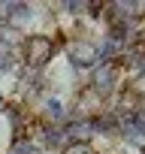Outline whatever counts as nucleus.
<instances>
[{
	"mask_svg": "<svg viewBox=\"0 0 145 154\" xmlns=\"http://www.w3.org/2000/svg\"><path fill=\"white\" fill-rule=\"evenodd\" d=\"M18 57H21L24 66L42 69V66H48L54 60V39L48 33H39V30L24 33L21 36V45H18Z\"/></svg>",
	"mask_w": 145,
	"mask_h": 154,
	"instance_id": "obj_1",
	"label": "nucleus"
},
{
	"mask_svg": "<svg viewBox=\"0 0 145 154\" xmlns=\"http://www.w3.org/2000/svg\"><path fill=\"white\" fill-rule=\"evenodd\" d=\"M97 60H100V48L88 39H72L66 45V63L69 66L88 69V66H97Z\"/></svg>",
	"mask_w": 145,
	"mask_h": 154,
	"instance_id": "obj_2",
	"label": "nucleus"
},
{
	"mask_svg": "<svg viewBox=\"0 0 145 154\" xmlns=\"http://www.w3.org/2000/svg\"><path fill=\"white\" fill-rule=\"evenodd\" d=\"M66 133V145H91V139L100 133V124L97 118H76L63 127Z\"/></svg>",
	"mask_w": 145,
	"mask_h": 154,
	"instance_id": "obj_3",
	"label": "nucleus"
},
{
	"mask_svg": "<svg viewBox=\"0 0 145 154\" xmlns=\"http://www.w3.org/2000/svg\"><path fill=\"white\" fill-rule=\"evenodd\" d=\"M115 82H118V66L112 63V60H106V63H100V69H97V75H94V94L103 100L106 94H112L115 91Z\"/></svg>",
	"mask_w": 145,
	"mask_h": 154,
	"instance_id": "obj_4",
	"label": "nucleus"
},
{
	"mask_svg": "<svg viewBox=\"0 0 145 154\" xmlns=\"http://www.w3.org/2000/svg\"><path fill=\"white\" fill-rule=\"evenodd\" d=\"M60 154H94V148L91 145H63Z\"/></svg>",
	"mask_w": 145,
	"mask_h": 154,
	"instance_id": "obj_5",
	"label": "nucleus"
},
{
	"mask_svg": "<svg viewBox=\"0 0 145 154\" xmlns=\"http://www.w3.org/2000/svg\"><path fill=\"white\" fill-rule=\"evenodd\" d=\"M133 94H139V97H145V72H139L136 79H133Z\"/></svg>",
	"mask_w": 145,
	"mask_h": 154,
	"instance_id": "obj_6",
	"label": "nucleus"
},
{
	"mask_svg": "<svg viewBox=\"0 0 145 154\" xmlns=\"http://www.w3.org/2000/svg\"><path fill=\"white\" fill-rule=\"evenodd\" d=\"M0 109H3V94H0Z\"/></svg>",
	"mask_w": 145,
	"mask_h": 154,
	"instance_id": "obj_7",
	"label": "nucleus"
},
{
	"mask_svg": "<svg viewBox=\"0 0 145 154\" xmlns=\"http://www.w3.org/2000/svg\"><path fill=\"white\" fill-rule=\"evenodd\" d=\"M142 36H145V30H142Z\"/></svg>",
	"mask_w": 145,
	"mask_h": 154,
	"instance_id": "obj_8",
	"label": "nucleus"
}]
</instances>
